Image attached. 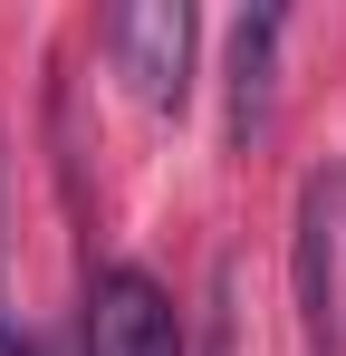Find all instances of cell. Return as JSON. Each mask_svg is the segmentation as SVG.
Instances as JSON below:
<instances>
[{"label":"cell","instance_id":"1","mask_svg":"<svg viewBox=\"0 0 346 356\" xmlns=\"http://www.w3.org/2000/svg\"><path fill=\"white\" fill-rule=\"evenodd\" d=\"M337 241H346V183H298V232H288V280H298V327L308 356H346V289H337Z\"/></svg>","mask_w":346,"mask_h":356},{"label":"cell","instance_id":"2","mask_svg":"<svg viewBox=\"0 0 346 356\" xmlns=\"http://www.w3.org/2000/svg\"><path fill=\"white\" fill-rule=\"evenodd\" d=\"M106 49H115L125 87L154 116H183V97H192V10L183 0H125V10H106Z\"/></svg>","mask_w":346,"mask_h":356},{"label":"cell","instance_id":"3","mask_svg":"<svg viewBox=\"0 0 346 356\" xmlns=\"http://www.w3.org/2000/svg\"><path fill=\"white\" fill-rule=\"evenodd\" d=\"M87 356H192L183 318L145 270H97L87 280Z\"/></svg>","mask_w":346,"mask_h":356},{"label":"cell","instance_id":"4","mask_svg":"<svg viewBox=\"0 0 346 356\" xmlns=\"http://www.w3.org/2000/svg\"><path fill=\"white\" fill-rule=\"evenodd\" d=\"M279 39L288 10H240L231 19V154H260L279 116Z\"/></svg>","mask_w":346,"mask_h":356},{"label":"cell","instance_id":"5","mask_svg":"<svg viewBox=\"0 0 346 356\" xmlns=\"http://www.w3.org/2000/svg\"><path fill=\"white\" fill-rule=\"evenodd\" d=\"M0 356H39V347H29V337H19V327H10V318H0Z\"/></svg>","mask_w":346,"mask_h":356},{"label":"cell","instance_id":"6","mask_svg":"<svg viewBox=\"0 0 346 356\" xmlns=\"http://www.w3.org/2000/svg\"><path fill=\"white\" fill-rule=\"evenodd\" d=\"M0 270H10V183H0Z\"/></svg>","mask_w":346,"mask_h":356}]
</instances>
